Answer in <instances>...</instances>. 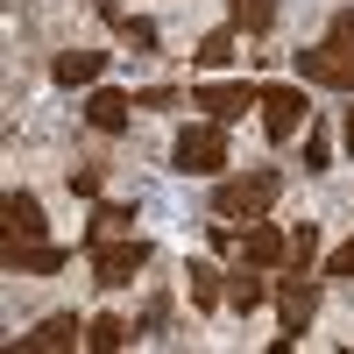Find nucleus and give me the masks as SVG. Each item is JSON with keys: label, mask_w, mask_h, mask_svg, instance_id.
<instances>
[{"label": "nucleus", "mask_w": 354, "mask_h": 354, "mask_svg": "<svg viewBox=\"0 0 354 354\" xmlns=\"http://www.w3.org/2000/svg\"><path fill=\"white\" fill-rule=\"evenodd\" d=\"M142 270H149V241L142 234H113V241H93V277L106 290H128Z\"/></svg>", "instance_id": "obj_4"}, {"label": "nucleus", "mask_w": 354, "mask_h": 354, "mask_svg": "<svg viewBox=\"0 0 354 354\" xmlns=\"http://www.w3.org/2000/svg\"><path fill=\"white\" fill-rule=\"evenodd\" d=\"M185 283H192V305H198V312H213V305L227 298V277L213 270V262H192V270H185Z\"/></svg>", "instance_id": "obj_15"}, {"label": "nucleus", "mask_w": 354, "mask_h": 354, "mask_svg": "<svg viewBox=\"0 0 354 354\" xmlns=\"http://www.w3.org/2000/svg\"><path fill=\"white\" fill-rule=\"evenodd\" d=\"M305 121H312L305 85H262V135H270V142H298Z\"/></svg>", "instance_id": "obj_5"}, {"label": "nucleus", "mask_w": 354, "mask_h": 354, "mask_svg": "<svg viewBox=\"0 0 354 354\" xmlns=\"http://www.w3.org/2000/svg\"><path fill=\"white\" fill-rule=\"evenodd\" d=\"M234 156H227V128L220 121H192L185 135L170 142V170H185V177H220Z\"/></svg>", "instance_id": "obj_3"}, {"label": "nucleus", "mask_w": 354, "mask_h": 354, "mask_svg": "<svg viewBox=\"0 0 354 354\" xmlns=\"http://www.w3.org/2000/svg\"><path fill=\"white\" fill-rule=\"evenodd\" d=\"M0 262H8L15 277H57L64 270V248H50V241H0Z\"/></svg>", "instance_id": "obj_8"}, {"label": "nucleus", "mask_w": 354, "mask_h": 354, "mask_svg": "<svg viewBox=\"0 0 354 354\" xmlns=\"http://www.w3.org/2000/svg\"><path fill=\"white\" fill-rule=\"evenodd\" d=\"M241 255L255 262V270H277V262H290V234L270 227V220H255V227L241 234Z\"/></svg>", "instance_id": "obj_12"}, {"label": "nucleus", "mask_w": 354, "mask_h": 354, "mask_svg": "<svg viewBox=\"0 0 354 354\" xmlns=\"http://www.w3.org/2000/svg\"><path fill=\"white\" fill-rule=\"evenodd\" d=\"M227 15H234V28H248V36H270L277 28V0H227Z\"/></svg>", "instance_id": "obj_16"}, {"label": "nucleus", "mask_w": 354, "mask_h": 354, "mask_svg": "<svg viewBox=\"0 0 354 354\" xmlns=\"http://www.w3.org/2000/svg\"><path fill=\"white\" fill-rule=\"evenodd\" d=\"M312 255H319V227L298 220V227H290V270H312Z\"/></svg>", "instance_id": "obj_20"}, {"label": "nucleus", "mask_w": 354, "mask_h": 354, "mask_svg": "<svg viewBox=\"0 0 354 354\" xmlns=\"http://www.w3.org/2000/svg\"><path fill=\"white\" fill-rule=\"evenodd\" d=\"M93 8H100V21H106V28H121V21H128V8H121V0H93Z\"/></svg>", "instance_id": "obj_27"}, {"label": "nucleus", "mask_w": 354, "mask_h": 354, "mask_svg": "<svg viewBox=\"0 0 354 354\" xmlns=\"http://www.w3.org/2000/svg\"><path fill=\"white\" fill-rule=\"evenodd\" d=\"M298 78L305 85H333V93H354V8H340L326 21V36L312 50H298Z\"/></svg>", "instance_id": "obj_2"}, {"label": "nucleus", "mask_w": 354, "mask_h": 354, "mask_svg": "<svg viewBox=\"0 0 354 354\" xmlns=\"http://www.w3.org/2000/svg\"><path fill=\"white\" fill-rule=\"evenodd\" d=\"M100 185H106L100 163H78V170H71V192H78V198H100Z\"/></svg>", "instance_id": "obj_24"}, {"label": "nucleus", "mask_w": 354, "mask_h": 354, "mask_svg": "<svg viewBox=\"0 0 354 354\" xmlns=\"http://www.w3.org/2000/svg\"><path fill=\"white\" fill-rule=\"evenodd\" d=\"M277 319H283V333H305L312 319H319V283H312L305 270H290V277L277 283Z\"/></svg>", "instance_id": "obj_6"}, {"label": "nucleus", "mask_w": 354, "mask_h": 354, "mask_svg": "<svg viewBox=\"0 0 354 354\" xmlns=\"http://www.w3.org/2000/svg\"><path fill=\"white\" fill-rule=\"evenodd\" d=\"M347 149H354V106H347Z\"/></svg>", "instance_id": "obj_28"}, {"label": "nucleus", "mask_w": 354, "mask_h": 354, "mask_svg": "<svg viewBox=\"0 0 354 354\" xmlns=\"http://www.w3.org/2000/svg\"><path fill=\"white\" fill-rule=\"evenodd\" d=\"M192 106H205L213 121H241L248 106H262V85H192Z\"/></svg>", "instance_id": "obj_7"}, {"label": "nucleus", "mask_w": 354, "mask_h": 354, "mask_svg": "<svg viewBox=\"0 0 354 354\" xmlns=\"http://www.w3.org/2000/svg\"><path fill=\"white\" fill-rule=\"evenodd\" d=\"M277 192H283V170H270V163L234 170V177L213 185V220H220V227H255V220L277 205Z\"/></svg>", "instance_id": "obj_1"}, {"label": "nucleus", "mask_w": 354, "mask_h": 354, "mask_svg": "<svg viewBox=\"0 0 354 354\" xmlns=\"http://www.w3.org/2000/svg\"><path fill=\"white\" fill-rule=\"evenodd\" d=\"M0 227H8V241H43V205L36 198H28V192H8V198H0Z\"/></svg>", "instance_id": "obj_11"}, {"label": "nucleus", "mask_w": 354, "mask_h": 354, "mask_svg": "<svg viewBox=\"0 0 354 354\" xmlns=\"http://www.w3.org/2000/svg\"><path fill=\"white\" fill-rule=\"evenodd\" d=\"M234 57H241V50H234V28H205L198 50H192V64H198V71H227Z\"/></svg>", "instance_id": "obj_14"}, {"label": "nucleus", "mask_w": 354, "mask_h": 354, "mask_svg": "<svg viewBox=\"0 0 354 354\" xmlns=\"http://www.w3.org/2000/svg\"><path fill=\"white\" fill-rule=\"evenodd\" d=\"M113 234H135V205H100L93 227H85V248H93V241H113Z\"/></svg>", "instance_id": "obj_17"}, {"label": "nucleus", "mask_w": 354, "mask_h": 354, "mask_svg": "<svg viewBox=\"0 0 354 354\" xmlns=\"http://www.w3.org/2000/svg\"><path fill=\"white\" fill-rule=\"evenodd\" d=\"M262 298H270V283L255 277V262H248V270H234V277H227V305H234V312H255Z\"/></svg>", "instance_id": "obj_18"}, {"label": "nucleus", "mask_w": 354, "mask_h": 354, "mask_svg": "<svg viewBox=\"0 0 354 354\" xmlns=\"http://www.w3.org/2000/svg\"><path fill=\"white\" fill-rule=\"evenodd\" d=\"M113 36H121L128 50H156V21H149V15H128L121 28H113Z\"/></svg>", "instance_id": "obj_21"}, {"label": "nucleus", "mask_w": 354, "mask_h": 354, "mask_svg": "<svg viewBox=\"0 0 354 354\" xmlns=\"http://www.w3.org/2000/svg\"><path fill=\"white\" fill-rule=\"evenodd\" d=\"M135 106H149V113H170V106H192L185 93H170V85H149V93H135Z\"/></svg>", "instance_id": "obj_23"}, {"label": "nucleus", "mask_w": 354, "mask_h": 354, "mask_svg": "<svg viewBox=\"0 0 354 354\" xmlns=\"http://www.w3.org/2000/svg\"><path fill=\"white\" fill-rule=\"evenodd\" d=\"M326 156H333V135L326 128H305V170H326Z\"/></svg>", "instance_id": "obj_22"}, {"label": "nucleus", "mask_w": 354, "mask_h": 354, "mask_svg": "<svg viewBox=\"0 0 354 354\" xmlns=\"http://www.w3.org/2000/svg\"><path fill=\"white\" fill-rule=\"evenodd\" d=\"M326 277H354V241H340V248L326 255Z\"/></svg>", "instance_id": "obj_25"}, {"label": "nucleus", "mask_w": 354, "mask_h": 354, "mask_svg": "<svg viewBox=\"0 0 354 354\" xmlns=\"http://www.w3.org/2000/svg\"><path fill=\"white\" fill-rule=\"evenodd\" d=\"M85 326H93V319H85ZM85 326H78V312H50L36 333H21V340H15V354H50V347H78V340H85Z\"/></svg>", "instance_id": "obj_9"}, {"label": "nucleus", "mask_w": 354, "mask_h": 354, "mask_svg": "<svg viewBox=\"0 0 354 354\" xmlns=\"http://www.w3.org/2000/svg\"><path fill=\"white\" fill-rule=\"evenodd\" d=\"M100 71H106V50H57L50 57L57 85H100Z\"/></svg>", "instance_id": "obj_13"}, {"label": "nucleus", "mask_w": 354, "mask_h": 354, "mask_svg": "<svg viewBox=\"0 0 354 354\" xmlns=\"http://www.w3.org/2000/svg\"><path fill=\"white\" fill-rule=\"evenodd\" d=\"M85 121H93L100 135H121L135 121V93H121V85H100L93 100H85Z\"/></svg>", "instance_id": "obj_10"}, {"label": "nucleus", "mask_w": 354, "mask_h": 354, "mask_svg": "<svg viewBox=\"0 0 354 354\" xmlns=\"http://www.w3.org/2000/svg\"><path fill=\"white\" fill-rule=\"evenodd\" d=\"M135 340V326L128 319H113V312H100L93 326H85V347H100V354H113V347H128Z\"/></svg>", "instance_id": "obj_19"}, {"label": "nucleus", "mask_w": 354, "mask_h": 354, "mask_svg": "<svg viewBox=\"0 0 354 354\" xmlns=\"http://www.w3.org/2000/svg\"><path fill=\"white\" fill-rule=\"evenodd\" d=\"M163 319H170V298H149V312H142V333H156Z\"/></svg>", "instance_id": "obj_26"}]
</instances>
